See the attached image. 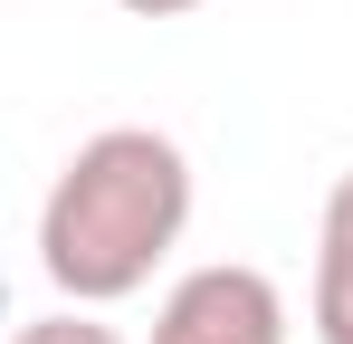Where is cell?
<instances>
[{
    "label": "cell",
    "mask_w": 353,
    "mask_h": 344,
    "mask_svg": "<svg viewBox=\"0 0 353 344\" xmlns=\"http://www.w3.org/2000/svg\"><path fill=\"white\" fill-rule=\"evenodd\" d=\"M153 344H287V296L268 268H191L153 316Z\"/></svg>",
    "instance_id": "7a4b0ae2"
},
{
    "label": "cell",
    "mask_w": 353,
    "mask_h": 344,
    "mask_svg": "<svg viewBox=\"0 0 353 344\" xmlns=\"http://www.w3.org/2000/svg\"><path fill=\"white\" fill-rule=\"evenodd\" d=\"M191 229V163L153 124H105L86 134L39 211V268L67 306H115L181 249Z\"/></svg>",
    "instance_id": "6da1fadb"
},
{
    "label": "cell",
    "mask_w": 353,
    "mask_h": 344,
    "mask_svg": "<svg viewBox=\"0 0 353 344\" xmlns=\"http://www.w3.org/2000/svg\"><path fill=\"white\" fill-rule=\"evenodd\" d=\"M315 344H353V172H334L315 229Z\"/></svg>",
    "instance_id": "3957f363"
},
{
    "label": "cell",
    "mask_w": 353,
    "mask_h": 344,
    "mask_svg": "<svg viewBox=\"0 0 353 344\" xmlns=\"http://www.w3.org/2000/svg\"><path fill=\"white\" fill-rule=\"evenodd\" d=\"M134 19H181V10H201V0H124Z\"/></svg>",
    "instance_id": "5b68a950"
},
{
    "label": "cell",
    "mask_w": 353,
    "mask_h": 344,
    "mask_svg": "<svg viewBox=\"0 0 353 344\" xmlns=\"http://www.w3.org/2000/svg\"><path fill=\"white\" fill-rule=\"evenodd\" d=\"M10 344H124V335H115V325H96L86 306H67V316H29Z\"/></svg>",
    "instance_id": "277c9868"
}]
</instances>
